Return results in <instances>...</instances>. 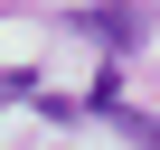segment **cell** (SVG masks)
Instances as JSON below:
<instances>
[{
    "mask_svg": "<svg viewBox=\"0 0 160 150\" xmlns=\"http://www.w3.org/2000/svg\"><path fill=\"white\" fill-rule=\"evenodd\" d=\"M113 122H122V141H141V150H160V122H141V113H122V103H113Z\"/></svg>",
    "mask_w": 160,
    "mask_h": 150,
    "instance_id": "cell-2",
    "label": "cell"
},
{
    "mask_svg": "<svg viewBox=\"0 0 160 150\" xmlns=\"http://www.w3.org/2000/svg\"><path fill=\"white\" fill-rule=\"evenodd\" d=\"M75 28H85V38H113V47H132V38H141V10H113V0H104V10H75Z\"/></svg>",
    "mask_w": 160,
    "mask_h": 150,
    "instance_id": "cell-1",
    "label": "cell"
}]
</instances>
